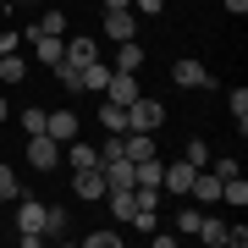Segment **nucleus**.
Returning <instances> with one entry per match:
<instances>
[{"instance_id":"obj_1","label":"nucleus","mask_w":248,"mask_h":248,"mask_svg":"<svg viewBox=\"0 0 248 248\" xmlns=\"http://www.w3.org/2000/svg\"><path fill=\"white\" fill-rule=\"evenodd\" d=\"M160 127H166V105L149 99V94H138L127 105V133H160Z\"/></svg>"},{"instance_id":"obj_2","label":"nucleus","mask_w":248,"mask_h":248,"mask_svg":"<svg viewBox=\"0 0 248 248\" xmlns=\"http://www.w3.org/2000/svg\"><path fill=\"white\" fill-rule=\"evenodd\" d=\"M171 83H177V89H215L210 66H204V61H193V55H182V61L171 66Z\"/></svg>"},{"instance_id":"obj_3","label":"nucleus","mask_w":248,"mask_h":248,"mask_svg":"<svg viewBox=\"0 0 248 248\" xmlns=\"http://www.w3.org/2000/svg\"><path fill=\"white\" fill-rule=\"evenodd\" d=\"M28 166H33V171H55V166H61V143H55L50 133H33V138H28Z\"/></svg>"},{"instance_id":"obj_4","label":"nucleus","mask_w":248,"mask_h":248,"mask_svg":"<svg viewBox=\"0 0 248 248\" xmlns=\"http://www.w3.org/2000/svg\"><path fill=\"white\" fill-rule=\"evenodd\" d=\"M99 94H105L110 105H133V99L143 94V89H138V72H116V66H110V83H105Z\"/></svg>"},{"instance_id":"obj_5","label":"nucleus","mask_w":248,"mask_h":248,"mask_svg":"<svg viewBox=\"0 0 248 248\" xmlns=\"http://www.w3.org/2000/svg\"><path fill=\"white\" fill-rule=\"evenodd\" d=\"M72 193H78V199H105V193H110V187H105V166L72 171Z\"/></svg>"},{"instance_id":"obj_6","label":"nucleus","mask_w":248,"mask_h":248,"mask_svg":"<svg viewBox=\"0 0 248 248\" xmlns=\"http://www.w3.org/2000/svg\"><path fill=\"white\" fill-rule=\"evenodd\" d=\"M45 133H50L55 143L78 138V110H72V105H61V110H45Z\"/></svg>"},{"instance_id":"obj_7","label":"nucleus","mask_w":248,"mask_h":248,"mask_svg":"<svg viewBox=\"0 0 248 248\" xmlns=\"http://www.w3.org/2000/svg\"><path fill=\"white\" fill-rule=\"evenodd\" d=\"M61 61H72V66H94V61H99V39H89V33L66 39V55H61Z\"/></svg>"},{"instance_id":"obj_8","label":"nucleus","mask_w":248,"mask_h":248,"mask_svg":"<svg viewBox=\"0 0 248 248\" xmlns=\"http://www.w3.org/2000/svg\"><path fill=\"white\" fill-rule=\"evenodd\" d=\"M187 193H193L199 204H215V199H221V177H215L210 166H199V171H193V182H187Z\"/></svg>"},{"instance_id":"obj_9","label":"nucleus","mask_w":248,"mask_h":248,"mask_svg":"<svg viewBox=\"0 0 248 248\" xmlns=\"http://www.w3.org/2000/svg\"><path fill=\"white\" fill-rule=\"evenodd\" d=\"M28 45H33V61H45V66H55V61L66 55V45L50 39V33H28Z\"/></svg>"},{"instance_id":"obj_10","label":"nucleus","mask_w":248,"mask_h":248,"mask_svg":"<svg viewBox=\"0 0 248 248\" xmlns=\"http://www.w3.org/2000/svg\"><path fill=\"white\" fill-rule=\"evenodd\" d=\"M105 33L122 45V39H133V33H138V17H133V11H105Z\"/></svg>"},{"instance_id":"obj_11","label":"nucleus","mask_w":248,"mask_h":248,"mask_svg":"<svg viewBox=\"0 0 248 248\" xmlns=\"http://www.w3.org/2000/svg\"><path fill=\"white\" fill-rule=\"evenodd\" d=\"M193 171H199V166H187V160H177V166H166V171H160V187H171V193H187Z\"/></svg>"},{"instance_id":"obj_12","label":"nucleus","mask_w":248,"mask_h":248,"mask_svg":"<svg viewBox=\"0 0 248 248\" xmlns=\"http://www.w3.org/2000/svg\"><path fill=\"white\" fill-rule=\"evenodd\" d=\"M17 232H45V204H39V199H22L17 204Z\"/></svg>"},{"instance_id":"obj_13","label":"nucleus","mask_w":248,"mask_h":248,"mask_svg":"<svg viewBox=\"0 0 248 248\" xmlns=\"http://www.w3.org/2000/svg\"><path fill=\"white\" fill-rule=\"evenodd\" d=\"M66 232H72V215L61 210V204H45V243L55 237V243H61L66 237Z\"/></svg>"},{"instance_id":"obj_14","label":"nucleus","mask_w":248,"mask_h":248,"mask_svg":"<svg viewBox=\"0 0 248 248\" xmlns=\"http://www.w3.org/2000/svg\"><path fill=\"white\" fill-rule=\"evenodd\" d=\"M160 171H166V166H160L155 155H143V160H133V187H160Z\"/></svg>"},{"instance_id":"obj_15","label":"nucleus","mask_w":248,"mask_h":248,"mask_svg":"<svg viewBox=\"0 0 248 248\" xmlns=\"http://www.w3.org/2000/svg\"><path fill=\"white\" fill-rule=\"evenodd\" d=\"M105 199H110V215H116V221H122V226H127V215H133V210H138V199H133V187H110V193H105Z\"/></svg>"},{"instance_id":"obj_16","label":"nucleus","mask_w":248,"mask_h":248,"mask_svg":"<svg viewBox=\"0 0 248 248\" xmlns=\"http://www.w3.org/2000/svg\"><path fill=\"white\" fill-rule=\"evenodd\" d=\"M99 127L122 138V133H127V105H110V99H105V105H99Z\"/></svg>"},{"instance_id":"obj_17","label":"nucleus","mask_w":248,"mask_h":248,"mask_svg":"<svg viewBox=\"0 0 248 248\" xmlns=\"http://www.w3.org/2000/svg\"><path fill=\"white\" fill-rule=\"evenodd\" d=\"M143 66V45L138 39H122V50H116V72H138Z\"/></svg>"},{"instance_id":"obj_18","label":"nucleus","mask_w":248,"mask_h":248,"mask_svg":"<svg viewBox=\"0 0 248 248\" xmlns=\"http://www.w3.org/2000/svg\"><path fill=\"white\" fill-rule=\"evenodd\" d=\"M66 160H72V171H83V166H99V149H94V143H72V138H66Z\"/></svg>"},{"instance_id":"obj_19","label":"nucleus","mask_w":248,"mask_h":248,"mask_svg":"<svg viewBox=\"0 0 248 248\" xmlns=\"http://www.w3.org/2000/svg\"><path fill=\"white\" fill-rule=\"evenodd\" d=\"M50 72L61 78V89H66V94H83V66H72V61H55Z\"/></svg>"},{"instance_id":"obj_20","label":"nucleus","mask_w":248,"mask_h":248,"mask_svg":"<svg viewBox=\"0 0 248 248\" xmlns=\"http://www.w3.org/2000/svg\"><path fill=\"white\" fill-rule=\"evenodd\" d=\"M28 33H50V39H61V33H66V11H45V17L28 28Z\"/></svg>"},{"instance_id":"obj_21","label":"nucleus","mask_w":248,"mask_h":248,"mask_svg":"<svg viewBox=\"0 0 248 248\" xmlns=\"http://www.w3.org/2000/svg\"><path fill=\"white\" fill-rule=\"evenodd\" d=\"M22 78H28V61H22V55L17 50L0 55V83H22Z\"/></svg>"},{"instance_id":"obj_22","label":"nucleus","mask_w":248,"mask_h":248,"mask_svg":"<svg viewBox=\"0 0 248 248\" xmlns=\"http://www.w3.org/2000/svg\"><path fill=\"white\" fill-rule=\"evenodd\" d=\"M105 83H110V66H105V55H99L94 66H83V89H94V94H99Z\"/></svg>"},{"instance_id":"obj_23","label":"nucleus","mask_w":248,"mask_h":248,"mask_svg":"<svg viewBox=\"0 0 248 248\" xmlns=\"http://www.w3.org/2000/svg\"><path fill=\"white\" fill-rule=\"evenodd\" d=\"M199 237H204V243H215V248H226V221L204 215V221H199Z\"/></svg>"},{"instance_id":"obj_24","label":"nucleus","mask_w":248,"mask_h":248,"mask_svg":"<svg viewBox=\"0 0 248 248\" xmlns=\"http://www.w3.org/2000/svg\"><path fill=\"white\" fill-rule=\"evenodd\" d=\"M226 99H232V122H237V133H243L248 127V89H232Z\"/></svg>"},{"instance_id":"obj_25","label":"nucleus","mask_w":248,"mask_h":248,"mask_svg":"<svg viewBox=\"0 0 248 248\" xmlns=\"http://www.w3.org/2000/svg\"><path fill=\"white\" fill-rule=\"evenodd\" d=\"M187 166H210V143H199V138H187V149H182Z\"/></svg>"},{"instance_id":"obj_26","label":"nucleus","mask_w":248,"mask_h":248,"mask_svg":"<svg viewBox=\"0 0 248 248\" xmlns=\"http://www.w3.org/2000/svg\"><path fill=\"white\" fill-rule=\"evenodd\" d=\"M199 221H204V215L193 210V204H187V210L177 215V232H182V237H199Z\"/></svg>"},{"instance_id":"obj_27","label":"nucleus","mask_w":248,"mask_h":248,"mask_svg":"<svg viewBox=\"0 0 248 248\" xmlns=\"http://www.w3.org/2000/svg\"><path fill=\"white\" fill-rule=\"evenodd\" d=\"M22 133H28V138L45 133V110H39V105H28V110H22Z\"/></svg>"},{"instance_id":"obj_28","label":"nucleus","mask_w":248,"mask_h":248,"mask_svg":"<svg viewBox=\"0 0 248 248\" xmlns=\"http://www.w3.org/2000/svg\"><path fill=\"white\" fill-rule=\"evenodd\" d=\"M110 160H127V155H122V138H116V133H110V143H99V166H110Z\"/></svg>"},{"instance_id":"obj_29","label":"nucleus","mask_w":248,"mask_h":248,"mask_svg":"<svg viewBox=\"0 0 248 248\" xmlns=\"http://www.w3.org/2000/svg\"><path fill=\"white\" fill-rule=\"evenodd\" d=\"M83 243H89V248H116V243H122V232H89Z\"/></svg>"},{"instance_id":"obj_30","label":"nucleus","mask_w":248,"mask_h":248,"mask_svg":"<svg viewBox=\"0 0 248 248\" xmlns=\"http://www.w3.org/2000/svg\"><path fill=\"white\" fill-rule=\"evenodd\" d=\"M210 171L226 182V177H237V160H232V155H221V160H210Z\"/></svg>"},{"instance_id":"obj_31","label":"nucleus","mask_w":248,"mask_h":248,"mask_svg":"<svg viewBox=\"0 0 248 248\" xmlns=\"http://www.w3.org/2000/svg\"><path fill=\"white\" fill-rule=\"evenodd\" d=\"M0 199H17V177H11V166H0Z\"/></svg>"},{"instance_id":"obj_32","label":"nucleus","mask_w":248,"mask_h":248,"mask_svg":"<svg viewBox=\"0 0 248 248\" xmlns=\"http://www.w3.org/2000/svg\"><path fill=\"white\" fill-rule=\"evenodd\" d=\"M226 248H248V226H226Z\"/></svg>"},{"instance_id":"obj_33","label":"nucleus","mask_w":248,"mask_h":248,"mask_svg":"<svg viewBox=\"0 0 248 248\" xmlns=\"http://www.w3.org/2000/svg\"><path fill=\"white\" fill-rule=\"evenodd\" d=\"M133 11H143V17H155V11H166V0H127Z\"/></svg>"},{"instance_id":"obj_34","label":"nucleus","mask_w":248,"mask_h":248,"mask_svg":"<svg viewBox=\"0 0 248 248\" xmlns=\"http://www.w3.org/2000/svg\"><path fill=\"white\" fill-rule=\"evenodd\" d=\"M226 11H232V17H243V11H248V0H226Z\"/></svg>"},{"instance_id":"obj_35","label":"nucleus","mask_w":248,"mask_h":248,"mask_svg":"<svg viewBox=\"0 0 248 248\" xmlns=\"http://www.w3.org/2000/svg\"><path fill=\"white\" fill-rule=\"evenodd\" d=\"M105 11H133V6H127V0H105Z\"/></svg>"},{"instance_id":"obj_36","label":"nucleus","mask_w":248,"mask_h":248,"mask_svg":"<svg viewBox=\"0 0 248 248\" xmlns=\"http://www.w3.org/2000/svg\"><path fill=\"white\" fill-rule=\"evenodd\" d=\"M0 122H6V94H0Z\"/></svg>"},{"instance_id":"obj_37","label":"nucleus","mask_w":248,"mask_h":248,"mask_svg":"<svg viewBox=\"0 0 248 248\" xmlns=\"http://www.w3.org/2000/svg\"><path fill=\"white\" fill-rule=\"evenodd\" d=\"M17 6H39V0H17Z\"/></svg>"},{"instance_id":"obj_38","label":"nucleus","mask_w":248,"mask_h":248,"mask_svg":"<svg viewBox=\"0 0 248 248\" xmlns=\"http://www.w3.org/2000/svg\"><path fill=\"white\" fill-rule=\"evenodd\" d=\"M0 28H6V11H0Z\"/></svg>"},{"instance_id":"obj_39","label":"nucleus","mask_w":248,"mask_h":248,"mask_svg":"<svg viewBox=\"0 0 248 248\" xmlns=\"http://www.w3.org/2000/svg\"><path fill=\"white\" fill-rule=\"evenodd\" d=\"M0 204H6V199H0Z\"/></svg>"}]
</instances>
